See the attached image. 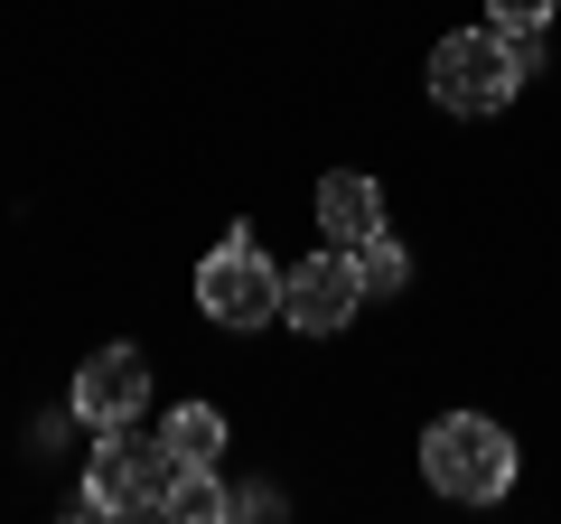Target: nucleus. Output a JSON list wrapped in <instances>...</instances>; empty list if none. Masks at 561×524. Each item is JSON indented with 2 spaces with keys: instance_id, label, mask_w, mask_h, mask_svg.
I'll return each mask as SVG.
<instances>
[{
  "instance_id": "nucleus-1",
  "label": "nucleus",
  "mask_w": 561,
  "mask_h": 524,
  "mask_svg": "<svg viewBox=\"0 0 561 524\" xmlns=\"http://www.w3.org/2000/svg\"><path fill=\"white\" fill-rule=\"evenodd\" d=\"M534 76H542V47L505 38L496 20L449 29V38H431V57H421V84H431V103H440V113H459V122H496Z\"/></svg>"
},
{
  "instance_id": "nucleus-2",
  "label": "nucleus",
  "mask_w": 561,
  "mask_h": 524,
  "mask_svg": "<svg viewBox=\"0 0 561 524\" xmlns=\"http://www.w3.org/2000/svg\"><path fill=\"white\" fill-rule=\"evenodd\" d=\"M515 468H524V449H515V431H505L496 412H440V422L421 431V478L449 505L515 497Z\"/></svg>"
},
{
  "instance_id": "nucleus-3",
  "label": "nucleus",
  "mask_w": 561,
  "mask_h": 524,
  "mask_svg": "<svg viewBox=\"0 0 561 524\" xmlns=\"http://www.w3.org/2000/svg\"><path fill=\"white\" fill-rule=\"evenodd\" d=\"M169 478H179V449L160 431H94V468H84V515H169Z\"/></svg>"
},
{
  "instance_id": "nucleus-4",
  "label": "nucleus",
  "mask_w": 561,
  "mask_h": 524,
  "mask_svg": "<svg viewBox=\"0 0 561 524\" xmlns=\"http://www.w3.org/2000/svg\"><path fill=\"white\" fill-rule=\"evenodd\" d=\"M197 309L216 328H234V338H253V328H280V262L262 253L253 225H234V235L216 243V253L197 262Z\"/></svg>"
},
{
  "instance_id": "nucleus-5",
  "label": "nucleus",
  "mask_w": 561,
  "mask_h": 524,
  "mask_svg": "<svg viewBox=\"0 0 561 524\" xmlns=\"http://www.w3.org/2000/svg\"><path fill=\"white\" fill-rule=\"evenodd\" d=\"M375 300L356 272V253L346 243H309L300 262H280V328H300V338H337V328H356V309Z\"/></svg>"
},
{
  "instance_id": "nucleus-6",
  "label": "nucleus",
  "mask_w": 561,
  "mask_h": 524,
  "mask_svg": "<svg viewBox=\"0 0 561 524\" xmlns=\"http://www.w3.org/2000/svg\"><path fill=\"white\" fill-rule=\"evenodd\" d=\"M76 422L84 431H122V422H140L150 412V356H140L131 338H113V346H94V356L76 365Z\"/></svg>"
},
{
  "instance_id": "nucleus-7",
  "label": "nucleus",
  "mask_w": 561,
  "mask_h": 524,
  "mask_svg": "<svg viewBox=\"0 0 561 524\" xmlns=\"http://www.w3.org/2000/svg\"><path fill=\"white\" fill-rule=\"evenodd\" d=\"M309 216H319V235L328 243H375V235H393V206H383V187L365 179V169H328L319 179V197H309Z\"/></svg>"
},
{
  "instance_id": "nucleus-8",
  "label": "nucleus",
  "mask_w": 561,
  "mask_h": 524,
  "mask_svg": "<svg viewBox=\"0 0 561 524\" xmlns=\"http://www.w3.org/2000/svg\"><path fill=\"white\" fill-rule=\"evenodd\" d=\"M169 515H179V524H225V515H234V487L216 478V459H179V478H169Z\"/></svg>"
},
{
  "instance_id": "nucleus-9",
  "label": "nucleus",
  "mask_w": 561,
  "mask_h": 524,
  "mask_svg": "<svg viewBox=\"0 0 561 524\" xmlns=\"http://www.w3.org/2000/svg\"><path fill=\"white\" fill-rule=\"evenodd\" d=\"M160 441L179 449V459H225V412L216 403H169L160 412Z\"/></svg>"
},
{
  "instance_id": "nucleus-10",
  "label": "nucleus",
  "mask_w": 561,
  "mask_h": 524,
  "mask_svg": "<svg viewBox=\"0 0 561 524\" xmlns=\"http://www.w3.org/2000/svg\"><path fill=\"white\" fill-rule=\"evenodd\" d=\"M356 272H365V291H375V300H393V291H412V253H402L393 235L356 243Z\"/></svg>"
},
{
  "instance_id": "nucleus-11",
  "label": "nucleus",
  "mask_w": 561,
  "mask_h": 524,
  "mask_svg": "<svg viewBox=\"0 0 561 524\" xmlns=\"http://www.w3.org/2000/svg\"><path fill=\"white\" fill-rule=\"evenodd\" d=\"M486 20H496L505 38L542 47V38H552V20H561V0H486Z\"/></svg>"
}]
</instances>
